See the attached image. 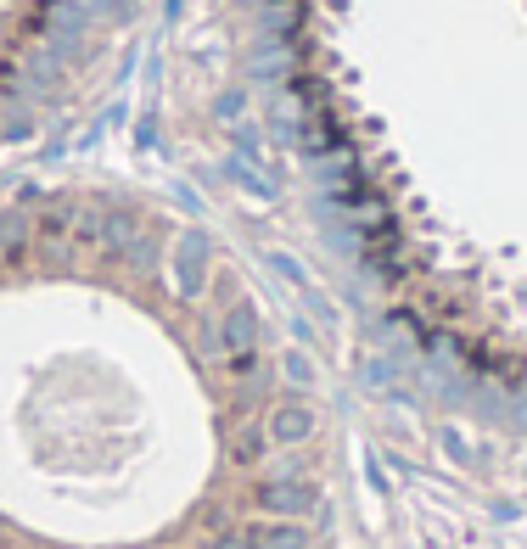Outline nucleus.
<instances>
[{
	"instance_id": "nucleus-1",
	"label": "nucleus",
	"mask_w": 527,
	"mask_h": 549,
	"mask_svg": "<svg viewBox=\"0 0 527 549\" xmlns=\"http://www.w3.org/2000/svg\"><path fill=\"white\" fill-rule=\"evenodd\" d=\"M314 426L242 281L129 202L0 213V549H214L309 510Z\"/></svg>"
}]
</instances>
